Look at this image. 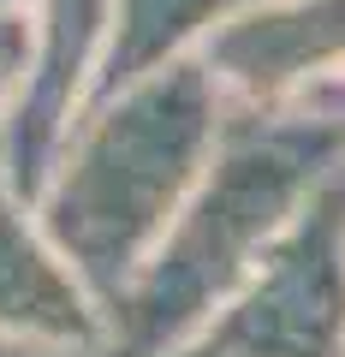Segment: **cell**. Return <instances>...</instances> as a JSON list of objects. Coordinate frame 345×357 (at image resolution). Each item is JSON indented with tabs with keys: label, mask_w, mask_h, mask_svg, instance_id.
I'll return each instance as SVG.
<instances>
[{
	"label": "cell",
	"mask_w": 345,
	"mask_h": 357,
	"mask_svg": "<svg viewBox=\"0 0 345 357\" xmlns=\"http://www.w3.org/2000/svg\"><path fill=\"white\" fill-rule=\"evenodd\" d=\"M0 333L54 345H95L102 310L77 286L66 256L48 244L30 197L0 173Z\"/></svg>",
	"instance_id": "cell-6"
},
{
	"label": "cell",
	"mask_w": 345,
	"mask_h": 357,
	"mask_svg": "<svg viewBox=\"0 0 345 357\" xmlns=\"http://www.w3.org/2000/svg\"><path fill=\"white\" fill-rule=\"evenodd\" d=\"M333 84H339V96H345V66H339V72H333Z\"/></svg>",
	"instance_id": "cell-9"
},
{
	"label": "cell",
	"mask_w": 345,
	"mask_h": 357,
	"mask_svg": "<svg viewBox=\"0 0 345 357\" xmlns=\"http://www.w3.org/2000/svg\"><path fill=\"white\" fill-rule=\"evenodd\" d=\"M173 357H345V167Z\"/></svg>",
	"instance_id": "cell-3"
},
{
	"label": "cell",
	"mask_w": 345,
	"mask_h": 357,
	"mask_svg": "<svg viewBox=\"0 0 345 357\" xmlns=\"http://www.w3.org/2000/svg\"><path fill=\"white\" fill-rule=\"evenodd\" d=\"M238 6L244 0H107V36H102V66H95L90 102L197 54L203 36Z\"/></svg>",
	"instance_id": "cell-7"
},
{
	"label": "cell",
	"mask_w": 345,
	"mask_h": 357,
	"mask_svg": "<svg viewBox=\"0 0 345 357\" xmlns=\"http://www.w3.org/2000/svg\"><path fill=\"white\" fill-rule=\"evenodd\" d=\"M197 60L232 107H280L345 66V0H244Z\"/></svg>",
	"instance_id": "cell-5"
},
{
	"label": "cell",
	"mask_w": 345,
	"mask_h": 357,
	"mask_svg": "<svg viewBox=\"0 0 345 357\" xmlns=\"http://www.w3.org/2000/svg\"><path fill=\"white\" fill-rule=\"evenodd\" d=\"M18 60H24V0H0V102L18 77Z\"/></svg>",
	"instance_id": "cell-8"
},
{
	"label": "cell",
	"mask_w": 345,
	"mask_h": 357,
	"mask_svg": "<svg viewBox=\"0 0 345 357\" xmlns=\"http://www.w3.org/2000/svg\"><path fill=\"white\" fill-rule=\"evenodd\" d=\"M339 167L345 96L333 77L280 107H232L191 197L102 316L114 357H173L191 345Z\"/></svg>",
	"instance_id": "cell-1"
},
{
	"label": "cell",
	"mask_w": 345,
	"mask_h": 357,
	"mask_svg": "<svg viewBox=\"0 0 345 357\" xmlns=\"http://www.w3.org/2000/svg\"><path fill=\"white\" fill-rule=\"evenodd\" d=\"M107 0H24V60L0 102V173L36 197L54 149L95 89Z\"/></svg>",
	"instance_id": "cell-4"
},
{
	"label": "cell",
	"mask_w": 345,
	"mask_h": 357,
	"mask_svg": "<svg viewBox=\"0 0 345 357\" xmlns=\"http://www.w3.org/2000/svg\"><path fill=\"white\" fill-rule=\"evenodd\" d=\"M227 114L208 66L185 54L90 102L54 149L30 208L102 316L191 197Z\"/></svg>",
	"instance_id": "cell-2"
}]
</instances>
